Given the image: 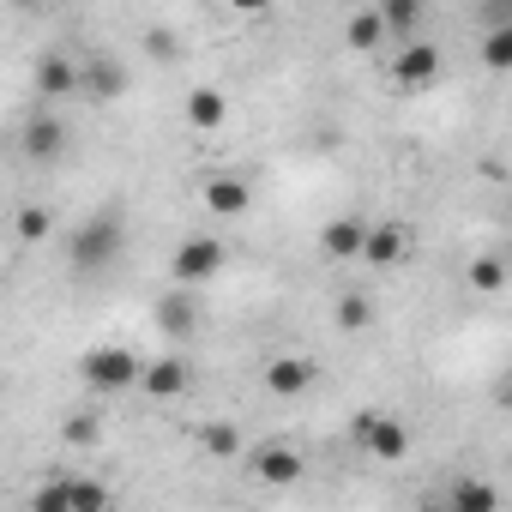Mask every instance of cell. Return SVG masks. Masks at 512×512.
Listing matches in <instances>:
<instances>
[{"instance_id":"cell-9","label":"cell","mask_w":512,"mask_h":512,"mask_svg":"<svg viewBox=\"0 0 512 512\" xmlns=\"http://www.w3.org/2000/svg\"><path fill=\"white\" fill-rule=\"evenodd\" d=\"M404 247H410L404 223H368V241H362V260H368V266H380V272H392V266L404 260Z\"/></svg>"},{"instance_id":"cell-10","label":"cell","mask_w":512,"mask_h":512,"mask_svg":"<svg viewBox=\"0 0 512 512\" xmlns=\"http://www.w3.org/2000/svg\"><path fill=\"white\" fill-rule=\"evenodd\" d=\"M181 115H187V127H193V133H217V127L229 121V97H223V91H211V85H193V91H187V103H181Z\"/></svg>"},{"instance_id":"cell-25","label":"cell","mask_w":512,"mask_h":512,"mask_svg":"<svg viewBox=\"0 0 512 512\" xmlns=\"http://www.w3.org/2000/svg\"><path fill=\"white\" fill-rule=\"evenodd\" d=\"M61 434H67V446H97V440H103V422H97V416H67Z\"/></svg>"},{"instance_id":"cell-20","label":"cell","mask_w":512,"mask_h":512,"mask_svg":"<svg viewBox=\"0 0 512 512\" xmlns=\"http://www.w3.org/2000/svg\"><path fill=\"white\" fill-rule=\"evenodd\" d=\"M476 61H482L488 73H512V25H482Z\"/></svg>"},{"instance_id":"cell-11","label":"cell","mask_w":512,"mask_h":512,"mask_svg":"<svg viewBox=\"0 0 512 512\" xmlns=\"http://www.w3.org/2000/svg\"><path fill=\"white\" fill-rule=\"evenodd\" d=\"M253 476L272 482V488H290V482H302V452L296 446H260L253 452Z\"/></svg>"},{"instance_id":"cell-29","label":"cell","mask_w":512,"mask_h":512,"mask_svg":"<svg viewBox=\"0 0 512 512\" xmlns=\"http://www.w3.org/2000/svg\"><path fill=\"white\" fill-rule=\"evenodd\" d=\"M223 7H229V13H241V19H260L272 0H223Z\"/></svg>"},{"instance_id":"cell-22","label":"cell","mask_w":512,"mask_h":512,"mask_svg":"<svg viewBox=\"0 0 512 512\" xmlns=\"http://www.w3.org/2000/svg\"><path fill=\"white\" fill-rule=\"evenodd\" d=\"M464 278H470V290L494 296V290H506V278H512V260H500V253H476Z\"/></svg>"},{"instance_id":"cell-12","label":"cell","mask_w":512,"mask_h":512,"mask_svg":"<svg viewBox=\"0 0 512 512\" xmlns=\"http://www.w3.org/2000/svg\"><path fill=\"white\" fill-rule=\"evenodd\" d=\"M85 91H91L97 103L127 97V67H121L115 55H91V61H85Z\"/></svg>"},{"instance_id":"cell-2","label":"cell","mask_w":512,"mask_h":512,"mask_svg":"<svg viewBox=\"0 0 512 512\" xmlns=\"http://www.w3.org/2000/svg\"><path fill=\"white\" fill-rule=\"evenodd\" d=\"M223 260H229V247H223L217 235H187V241L175 247V260H169V278L187 284V290H199V284H211V278L223 272Z\"/></svg>"},{"instance_id":"cell-6","label":"cell","mask_w":512,"mask_h":512,"mask_svg":"<svg viewBox=\"0 0 512 512\" xmlns=\"http://www.w3.org/2000/svg\"><path fill=\"white\" fill-rule=\"evenodd\" d=\"M37 512H103L109 506V488L103 482H49V488H37V500H31Z\"/></svg>"},{"instance_id":"cell-1","label":"cell","mask_w":512,"mask_h":512,"mask_svg":"<svg viewBox=\"0 0 512 512\" xmlns=\"http://www.w3.org/2000/svg\"><path fill=\"white\" fill-rule=\"evenodd\" d=\"M121 247H127V229H121V217H85L79 229H73V241H67V260H73V272H85V278H103L115 260H121Z\"/></svg>"},{"instance_id":"cell-26","label":"cell","mask_w":512,"mask_h":512,"mask_svg":"<svg viewBox=\"0 0 512 512\" xmlns=\"http://www.w3.org/2000/svg\"><path fill=\"white\" fill-rule=\"evenodd\" d=\"M49 235V211L43 205H25L19 211V241H43Z\"/></svg>"},{"instance_id":"cell-8","label":"cell","mask_w":512,"mask_h":512,"mask_svg":"<svg viewBox=\"0 0 512 512\" xmlns=\"http://www.w3.org/2000/svg\"><path fill=\"white\" fill-rule=\"evenodd\" d=\"M199 199H205V211H211V217H247V205H253V187H247L241 175H205Z\"/></svg>"},{"instance_id":"cell-16","label":"cell","mask_w":512,"mask_h":512,"mask_svg":"<svg viewBox=\"0 0 512 512\" xmlns=\"http://www.w3.org/2000/svg\"><path fill=\"white\" fill-rule=\"evenodd\" d=\"M362 241H368V223L362 217H338L320 229V247L332 253V260H362Z\"/></svg>"},{"instance_id":"cell-14","label":"cell","mask_w":512,"mask_h":512,"mask_svg":"<svg viewBox=\"0 0 512 512\" xmlns=\"http://www.w3.org/2000/svg\"><path fill=\"white\" fill-rule=\"evenodd\" d=\"M61 151H67V127H61L55 115H37V121L25 127V157H31V163H55Z\"/></svg>"},{"instance_id":"cell-28","label":"cell","mask_w":512,"mask_h":512,"mask_svg":"<svg viewBox=\"0 0 512 512\" xmlns=\"http://www.w3.org/2000/svg\"><path fill=\"white\" fill-rule=\"evenodd\" d=\"M145 49H151L157 61H175V37H169V31H145Z\"/></svg>"},{"instance_id":"cell-31","label":"cell","mask_w":512,"mask_h":512,"mask_svg":"<svg viewBox=\"0 0 512 512\" xmlns=\"http://www.w3.org/2000/svg\"><path fill=\"white\" fill-rule=\"evenodd\" d=\"M506 260H512V253H506Z\"/></svg>"},{"instance_id":"cell-13","label":"cell","mask_w":512,"mask_h":512,"mask_svg":"<svg viewBox=\"0 0 512 512\" xmlns=\"http://www.w3.org/2000/svg\"><path fill=\"white\" fill-rule=\"evenodd\" d=\"M37 91H43V97L85 91V67H73L67 55H43V61H37Z\"/></svg>"},{"instance_id":"cell-18","label":"cell","mask_w":512,"mask_h":512,"mask_svg":"<svg viewBox=\"0 0 512 512\" xmlns=\"http://www.w3.org/2000/svg\"><path fill=\"white\" fill-rule=\"evenodd\" d=\"M446 506H452V512H494V506H500V488L482 482V476H464V482H452Z\"/></svg>"},{"instance_id":"cell-23","label":"cell","mask_w":512,"mask_h":512,"mask_svg":"<svg viewBox=\"0 0 512 512\" xmlns=\"http://www.w3.org/2000/svg\"><path fill=\"white\" fill-rule=\"evenodd\" d=\"M368 320H374V302H368V296H356V290L338 296V326H344V332H368Z\"/></svg>"},{"instance_id":"cell-21","label":"cell","mask_w":512,"mask_h":512,"mask_svg":"<svg viewBox=\"0 0 512 512\" xmlns=\"http://www.w3.org/2000/svg\"><path fill=\"white\" fill-rule=\"evenodd\" d=\"M422 13H428V0H380V19H386V31L392 37H416L422 31Z\"/></svg>"},{"instance_id":"cell-4","label":"cell","mask_w":512,"mask_h":512,"mask_svg":"<svg viewBox=\"0 0 512 512\" xmlns=\"http://www.w3.org/2000/svg\"><path fill=\"white\" fill-rule=\"evenodd\" d=\"M440 73H446V55H440L434 43H422V37H410V43L392 55V79H398L404 91H428V85H440Z\"/></svg>"},{"instance_id":"cell-24","label":"cell","mask_w":512,"mask_h":512,"mask_svg":"<svg viewBox=\"0 0 512 512\" xmlns=\"http://www.w3.org/2000/svg\"><path fill=\"white\" fill-rule=\"evenodd\" d=\"M199 440H205V452H211V458H235V452H241V434H235L229 422H211Z\"/></svg>"},{"instance_id":"cell-5","label":"cell","mask_w":512,"mask_h":512,"mask_svg":"<svg viewBox=\"0 0 512 512\" xmlns=\"http://www.w3.org/2000/svg\"><path fill=\"white\" fill-rule=\"evenodd\" d=\"M356 440H362L374 458H386V464H398V458L410 452V428H404L398 416H380V410H356Z\"/></svg>"},{"instance_id":"cell-27","label":"cell","mask_w":512,"mask_h":512,"mask_svg":"<svg viewBox=\"0 0 512 512\" xmlns=\"http://www.w3.org/2000/svg\"><path fill=\"white\" fill-rule=\"evenodd\" d=\"M476 25H512V0H476Z\"/></svg>"},{"instance_id":"cell-30","label":"cell","mask_w":512,"mask_h":512,"mask_svg":"<svg viewBox=\"0 0 512 512\" xmlns=\"http://www.w3.org/2000/svg\"><path fill=\"white\" fill-rule=\"evenodd\" d=\"M13 7H19V13H37V7H43V0H13Z\"/></svg>"},{"instance_id":"cell-17","label":"cell","mask_w":512,"mask_h":512,"mask_svg":"<svg viewBox=\"0 0 512 512\" xmlns=\"http://www.w3.org/2000/svg\"><path fill=\"white\" fill-rule=\"evenodd\" d=\"M157 320H163V332H175V338H181V332H193V326H199V302H193V290H187V284H175V290L163 296Z\"/></svg>"},{"instance_id":"cell-15","label":"cell","mask_w":512,"mask_h":512,"mask_svg":"<svg viewBox=\"0 0 512 512\" xmlns=\"http://www.w3.org/2000/svg\"><path fill=\"white\" fill-rule=\"evenodd\" d=\"M266 386H272L278 398H302V392L314 386V362H308V356H278V362L266 368Z\"/></svg>"},{"instance_id":"cell-3","label":"cell","mask_w":512,"mask_h":512,"mask_svg":"<svg viewBox=\"0 0 512 512\" xmlns=\"http://www.w3.org/2000/svg\"><path fill=\"white\" fill-rule=\"evenodd\" d=\"M79 374H85L97 392H127V386H139L145 362H139L133 350H121V344H97V350H85Z\"/></svg>"},{"instance_id":"cell-19","label":"cell","mask_w":512,"mask_h":512,"mask_svg":"<svg viewBox=\"0 0 512 512\" xmlns=\"http://www.w3.org/2000/svg\"><path fill=\"white\" fill-rule=\"evenodd\" d=\"M392 31H386V19H380V7H368V13H356L350 25H344V43L356 49V55H374L380 43H386Z\"/></svg>"},{"instance_id":"cell-7","label":"cell","mask_w":512,"mask_h":512,"mask_svg":"<svg viewBox=\"0 0 512 512\" xmlns=\"http://www.w3.org/2000/svg\"><path fill=\"white\" fill-rule=\"evenodd\" d=\"M139 386H145V398H157V404H169V398H181V392H193V362H181V356H157V362H145V374H139Z\"/></svg>"}]
</instances>
